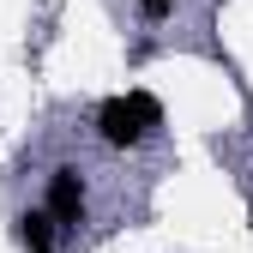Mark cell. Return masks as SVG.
<instances>
[{
    "mask_svg": "<svg viewBox=\"0 0 253 253\" xmlns=\"http://www.w3.org/2000/svg\"><path fill=\"white\" fill-rule=\"evenodd\" d=\"M157 126H163V103H157L151 90H126V97L97 103V133H103V145H115V151L145 145Z\"/></svg>",
    "mask_w": 253,
    "mask_h": 253,
    "instance_id": "6da1fadb",
    "label": "cell"
},
{
    "mask_svg": "<svg viewBox=\"0 0 253 253\" xmlns=\"http://www.w3.org/2000/svg\"><path fill=\"white\" fill-rule=\"evenodd\" d=\"M42 211L54 217V229H79V223H84V175H79L73 163H60V169L48 175V199H42Z\"/></svg>",
    "mask_w": 253,
    "mask_h": 253,
    "instance_id": "7a4b0ae2",
    "label": "cell"
},
{
    "mask_svg": "<svg viewBox=\"0 0 253 253\" xmlns=\"http://www.w3.org/2000/svg\"><path fill=\"white\" fill-rule=\"evenodd\" d=\"M18 247L24 253H54V217L48 211H18Z\"/></svg>",
    "mask_w": 253,
    "mask_h": 253,
    "instance_id": "3957f363",
    "label": "cell"
},
{
    "mask_svg": "<svg viewBox=\"0 0 253 253\" xmlns=\"http://www.w3.org/2000/svg\"><path fill=\"white\" fill-rule=\"evenodd\" d=\"M139 12H145V18H169V12H175V0H139Z\"/></svg>",
    "mask_w": 253,
    "mask_h": 253,
    "instance_id": "277c9868",
    "label": "cell"
}]
</instances>
